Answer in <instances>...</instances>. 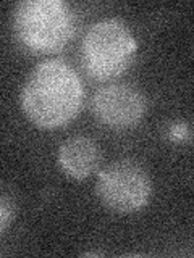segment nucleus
<instances>
[{
	"label": "nucleus",
	"mask_w": 194,
	"mask_h": 258,
	"mask_svg": "<svg viewBox=\"0 0 194 258\" xmlns=\"http://www.w3.org/2000/svg\"><path fill=\"white\" fill-rule=\"evenodd\" d=\"M168 137L175 142H188L191 139L189 126L184 121H176L168 127Z\"/></svg>",
	"instance_id": "8"
},
{
	"label": "nucleus",
	"mask_w": 194,
	"mask_h": 258,
	"mask_svg": "<svg viewBox=\"0 0 194 258\" xmlns=\"http://www.w3.org/2000/svg\"><path fill=\"white\" fill-rule=\"evenodd\" d=\"M13 218H15L13 202L5 194L0 192V236L12 226Z\"/></svg>",
	"instance_id": "7"
},
{
	"label": "nucleus",
	"mask_w": 194,
	"mask_h": 258,
	"mask_svg": "<svg viewBox=\"0 0 194 258\" xmlns=\"http://www.w3.org/2000/svg\"><path fill=\"white\" fill-rule=\"evenodd\" d=\"M84 97L78 71L68 61L51 58L29 71L20 91V107L34 126L57 129L79 115Z\"/></svg>",
	"instance_id": "1"
},
{
	"label": "nucleus",
	"mask_w": 194,
	"mask_h": 258,
	"mask_svg": "<svg viewBox=\"0 0 194 258\" xmlns=\"http://www.w3.org/2000/svg\"><path fill=\"white\" fill-rule=\"evenodd\" d=\"M12 32L32 55L57 53L75 37L76 15L65 0H21L12 12Z\"/></svg>",
	"instance_id": "2"
},
{
	"label": "nucleus",
	"mask_w": 194,
	"mask_h": 258,
	"mask_svg": "<svg viewBox=\"0 0 194 258\" xmlns=\"http://www.w3.org/2000/svg\"><path fill=\"white\" fill-rule=\"evenodd\" d=\"M95 196L110 212L129 215L148 207L152 182L148 171L133 160H118L99 171Z\"/></svg>",
	"instance_id": "4"
},
{
	"label": "nucleus",
	"mask_w": 194,
	"mask_h": 258,
	"mask_svg": "<svg viewBox=\"0 0 194 258\" xmlns=\"http://www.w3.org/2000/svg\"><path fill=\"white\" fill-rule=\"evenodd\" d=\"M95 119L112 129H129L141 123L148 111V99L141 89L128 83H112L92 95Z\"/></svg>",
	"instance_id": "5"
},
{
	"label": "nucleus",
	"mask_w": 194,
	"mask_h": 258,
	"mask_svg": "<svg viewBox=\"0 0 194 258\" xmlns=\"http://www.w3.org/2000/svg\"><path fill=\"white\" fill-rule=\"evenodd\" d=\"M137 39L118 18L95 21L81 40V64L89 78L110 81L121 76L137 55Z\"/></svg>",
	"instance_id": "3"
},
{
	"label": "nucleus",
	"mask_w": 194,
	"mask_h": 258,
	"mask_svg": "<svg viewBox=\"0 0 194 258\" xmlns=\"http://www.w3.org/2000/svg\"><path fill=\"white\" fill-rule=\"evenodd\" d=\"M57 163L71 179L83 181L101 165V150L87 136H71L63 141L57 152Z\"/></svg>",
	"instance_id": "6"
}]
</instances>
